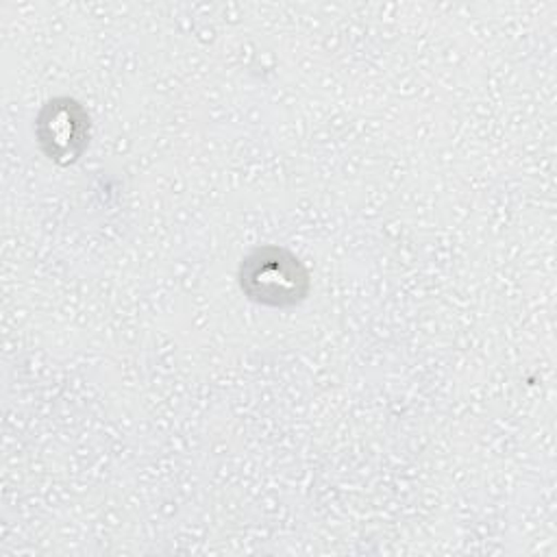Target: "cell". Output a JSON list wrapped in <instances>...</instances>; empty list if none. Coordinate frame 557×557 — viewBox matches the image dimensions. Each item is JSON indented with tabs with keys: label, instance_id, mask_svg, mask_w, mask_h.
Returning a JSON list of instances; mask_svg holds the SVG:
<instances>
[{
	"label": "cell",
	"instance_id": "cell-1",
	"mask_svg": "<svg viewBox=\"0 0 557 557\" xmlns=\"http://www.w3.org/2000/svg\"><path fill=\"white\" fill-rule=\"evenodd\" d=\"M239 287L257 305L287 309L307 298L309 274L287 248L259 246L242 259Z\"/></svg>",
	"mask_w": 557,
	"mask_h": 557
},
{
	"label": "cell",
	"instance_id": "cell-2",
	"mask_svg": "<svg viewBox=\"0 0 557 557\" xmlns=\"http://www.w3.org/2000/svg\"><path fill=\"white\" fill-rule=\"evenodd\" d=\"M35 133L44 154L59 163H74L89 139V117L85 109L70 98L48 100L35 122Z\"/></svg>",
	"mask_w": 557,
	"mask_h": 557
}]
</instances>
